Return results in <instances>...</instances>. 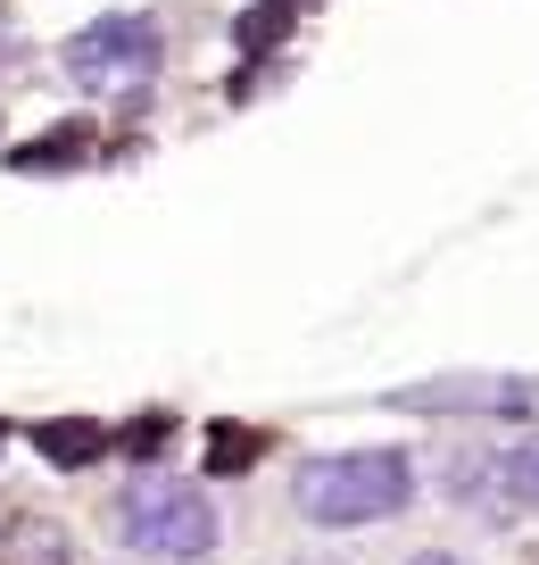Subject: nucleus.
Wrapping results in <instances>:
<instances>
[{"instance_id":"4","label":"nucleus","mask_w":539,"mask_h":565,"mask_svg":"<svg viewBox=\"0 0 539 565\" xmlns=\"http://www.w3.org/2000/svg\"><path fill=\"white\" fill-rule=\"evenodd\" d=\"M42 449L58 466H84V458H100V424H42Z\"/></svg>"},{"instance_id":"3","label":"nucleus","mask_w":539,"mask_h":565,"mask_svg":"<svg viewBox=\"0 0 539 565\" xmlns=\"http://www.w3.org/2000/svg\"><path fill=\"white\" fill-rule=\"evenodd\" d=\"M158 67V25L150 18H100L67 42V75L75 84H141Z\"/></svg>"},{"instance_id":"1","label":"nucleus","mask_w":539,"mask_h":565,"mask_svg":"<svg viewBox=\"0 0 539 565\" xmlns=\"http://www.w3.org/2000/svg\"><path fill=\"white\" fill-rule=\"evenodd\" d=\"M416 499V466L399 449H341V458L299 466V515L308 524H382Z\"/></svg>"},{"instance_id":"5","label":"nucleus","mask_w":539,"mask_h":565,"mask_svg":"<svg viewBox=\"0 0 539 565\" xmlns=\"http://www.w3.org/2000/svg\"><path fill=\"white\" fill-rule=\"evenodd\" d=\"M498 475H506V499L539 508V433H531V441H515V449H506V466H498Z\"/></svg>"},{"instance_id":"7","label":"nucleus","mask_w":539,"mask_h":565,"mask_svg":"<svg viewBox=\"0 0 539 565\" xmlns=\"http://www.w3.org/2000/svg\"><path fill=\"white\" fill-rule=\"evenodd\" d=\"M416 565H465V557H440V548H432V557H416Z\"/></svg>"},{"instance_id":"2","label":"nucleus","mask_w":539,"mask_h":565,"mask_svg":"<svg viewBox=\"0 0 539 565\" xmlns=\"http://www.w3.org/2000/svg\"><path fill=\"white\" fill-rule=\"evenodd\" d=\"M125 541L150 565H200L216 548V508L192 482H133L125 491Z\"/></svg>"},{"instance_id":"6","label":"nucleus","mask_w":539,"mask_h":565,"mask_svg":"<svg viewBox=\"0 0 539 565\" xmlns=\"http://www.w3.org/2000/svg\"><path fill=\"white\" fill-rule=\"evenodd\" d=\"M249 449H258V441H249V433H225V441H216V466H241Z\"/></svg>"}]
</instances>
